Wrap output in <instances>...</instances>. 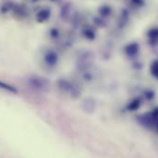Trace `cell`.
<instances>
[{
  "label": "cell",
  "instance_id": "3957f363",
  "mask_svg": "<svg viewBox=\"0 0 158 158\" xmlns=\"http://www.w3.org/2000/svg\"><path fill=\"white\" fill-rule=\"evenodd\" d=\"M0 88L9 92V93H12V94H17L18 93V89L14 85H9L7 83H5V82H3L1 80H0Z\"/></svg>",
  "mask_w": 158,
  "mask_h": 158
},
{
  "label": "cell",
  "instance_id": "6da1fadb",
  "mask_svg": "<svg viewBox=\"0 0 158 158\" xmlns=\"http://www.w3.org/2000/svg\"><path fill=\"white\" fill-rule=\"evenodd\" d=\"M28 84L34 89L42 91V92H47L49 91L51 87V83L49 80L45 77H41L39 76H33L28 78Z\"/></svg>",
  "mask_w": 158,
  "mask_h": 158
},
{
  "label": "cell",
  "instance_id": "277c9868",
  "mask_svg": "<svg viewBox=\"0 0 158 158\" xmlns=\"http://www.w3.org/2000/svg\"><path fill=\"white\" fill-rule=\"evenodd\" d=\"M151 69H152V74L155 77H158V62H156V63H154L152 64V68Z\"/></svg>",
  "mask_w": 158,
  "mask_h": 158
},
{
  "label": "cell",
  "instance_id": "7a4b0ae2",
  "mask_svg": "<svg viewBox=\"0 0 158 158\" xmlns=\"http://www.w3.org/2000/svg\"><path fill=\"white\" fill-rule=\"evenodd\" d=\"M44 61L45 63L50 65V66H53L57 64L58 62V56L56 55V53L52 52H48L45 56H44Z\"/></svg>",
  "mask_w": 158,
  "mask_h": 158
}]
</instances>
